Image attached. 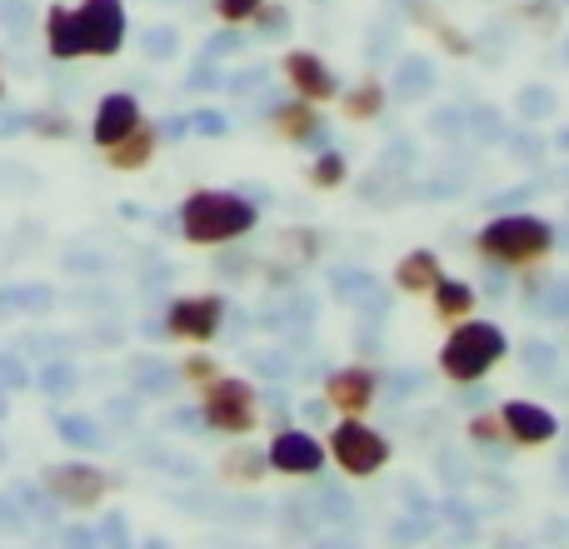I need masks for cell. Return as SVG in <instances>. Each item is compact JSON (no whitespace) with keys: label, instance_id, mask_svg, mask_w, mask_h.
<instances>
[{"label":"cell","instance_id":"33","mask_svg":"<svg viewBox=\"0 0 569 549\" xmlns=\"http://www.w3.org/2000/svg\"><path fill=\"white\" fill-rule=\"evenodd\" d=\"M0 96H6V80H0Z\"/></svg>","mask_w":569,"mask_h":549},{"label":"cell","instance_id":"16","mask_svg":"<svg viewBox=\"0 0 569 549\" xmlns=\"http://www.w3.org/2000/svg\"><path fill=\"white\" fill-rule=\"evenodd\" d=\"M435 280H440V260H435L430 250H410V256L400 260V285L405 290H430Z\"/></svg>","mask_w":569,"mask_h":549},{"label":"cell","instance_id":"5","mask_svg":"<svg viewBox=\"0 0 569 549\" xmlns=\"http://www.w3.org/2000/svg\"><path fill=\"white\" fill-rule=\"evenodd\" d=\"M76 30H80V56H110L126 40V6L120 0H86L76 10Z\"/></svg>","mask_w":569,"mask_h":549},{"label":"cell","instance_id":"9","mask_svg":"<svg viewBox=\"0 0 569 549\" xmlns=\"http://www.w3.org/2000/svg\"><path fill=\"white\" fill-rule=\"evenodd\" d=\"M284 76H290V86L300 90L305 100H330L335 90H340V80L330 76V66H325L320 56H310V50H295V56L284 60Z\"/></svg>","mask_w":569,"mask_h":549},{"label":"cell","instance_id":"20","mask_svg":"<svg viewBox=\"0 0 569 549\" xmlns=\"http://www.w3.org/2000/svg\"><path fill=\"white\" fill-rule=\"evenodd\" d=\"M435 86V70L425 60H405V76H400V90L405 96H420V90Z\"/></svg>","mask_w":569,"mask_h":549},{"label":"cell","instance_id":"32","mask_svg":"<svg viewBox=\"0 0 569 549\" xmlns=\"http://www.w3.org/2000/svg\"><path fill=\"white\" fill-rule=\"evenodd\" d=\"M565 150H569V130H565Z\"/></svg>","mask_w":569,"mask_h":549},{"label":"cell","instance_id":"4","mask_svg":"<svg viewBox=\"0 0 569 549\" xmlns=\"http://www.w3.org/2000/svg\"><path fill=\"white\" fill-rule=\"evenodd\" d=\"M200 420L210 425V430H226V435H246L250 425H256V385L246 380H210V395H206V410H200Z\"/></svg>","mask_w":569,"mask_h":549},{"label":"cell","instance_id":"21","mask_svg":"<svg viewBox=\"0 0 569 549\" xmlns=\"http://www.w3.org/2000/svg\"><path fill=\"white\" fill-rule=\"evenodd\" d=\"M226 465H230L226 475H236V480H256V475L266 470V455H260V450H240V455H230Z\"/></svg>","mask_w":569,"mask_h":549},{"label":"cell","instance_id":"6","mask_svg":"<svg viewBox=\"0 0 569 549\" xmlns=\"http://www.w3.org/2000/svg\"><path fill=\"white\" fill-rule=\"evenodd\" d=\"M330 455L340 460V470L350 475H375L385 460H390V445L360 420H345L335 425V440H330Z\"/></svg>","mask_w":569,"mask_h":549},{"label":"cell","instance_id":"3","mask_svg":"<svg viewBox=\"0 0 569 549\" xmlns=\"http://www.w3.org/2000/svg\"><path fill=\"white\" fill-rule=\"evenodd\" d=\"M505 345H510V340H505L500 325H460V330L450 335V345H445L440 365H445V375H450V380L470 385V380H480L495 360H500Z\"/></svg>","mask_w":569,"mask_h":549},{"label":"cell","instance_id":"15","mask_svg":"<svg viewBox=\"0 0 569 549\" xmlns=\"http://www.w3.org/2000/svg\"><path fill=\"white\" fill-rule=\"evenodd\" d=\"M46 36H50V56H60V60L80 56L76 10H66V6H50V16H46Z\"/></svg>","mask_w":569,"mask_h":549},{"label":"cell","instance_id":"27","mask_svg":"<svg viewBox=\"0 0 569 549\" xmlns=\"http://www.w3.org/2000/svg\"><path fill=\"white\" fill-rule=\"evenodd\" d=\"M550 110V90H525V116H545Z\"/></svg>","mask_w":569,"mask_h":549},{"label":"cell","instance_id":"25","mask_svg":"<svg viewBox=\"0 0 569 549\" xmlns=\"http://www.w3.org/2000/svg\"><path fill=\"white\" fill-rule=\"evenodd\" d=\"M525 365H530V370H550V365H555V350H550V345L535 340L530 350H525Z\"/></svg>","mask_w":569,"mask_h":549},{"label":"cell","instance_id":"12","mask_svg":"<svg viewBox=\"0 0 569 549\" xmlns=\"http://www.w3.org/2000/svg\"><path fill=\"white\" fill-rule=\"evenodd\" d=\"M140 126V106L136 96H106L96 110V146H116L126 130Z\"/></svg>","mask_w":569,"mask_h":549},{"label":"cell","instance_id":"22","mask_svg":"<svg viewBox=\"0 0 569 549\" xmlns=\"http://www.w3.org/2000/svg\"><path fill=\"white\" fill-rule=\"evenodd\" d=\"M335 180H345V160L335 156H320V166H315V186H335Z\"/></svg>","mask_w":569,"mask_h":549},{"label":"cell","instance_id":"26","mask_svg":"<svg viewBox=\"0 0 569 549\" xmlns=\"http://www.w3.org/2000/svg\"><path fill=\"white\" fill-rule=\"evenodd\" d=\"M240 46V36L236 30H226V36H210V46H206V56H230V50Z\"/></svg>","mask_w":569,"mask_h":549},{"label":"cell","instance_id":"1","mask_svg":"<svg viewBox=\"0 0 569 549\" xmlns=\"http://www.w3.org/2000/svg\"><path fill=\"white\" fill-rule=\"evenodd\" d=\"M250 226H256V206L240 196H220V190H200L180 210V230L196 246H226V240L246 236Z\"/></svg>","mask_w":569,"mask_h":549},{"label":"cell","instance_id":"14","mask_svg":"<svg viewBox=\"0 0 569 549\" xmlns=\"http://www.w3.org/2000/svg\"><path fill=\"white\" fill-rule=\"evenodd\" d=\"M150 156H156V130H150V126L126 130L116 146H106V160H110L116 170H140Z\"/></svg>","mask_w":569,"mask_h":549},{"label":"cell","instance_id":"29","mask_svg":"<svg viewBox=\"0 0 569 549\" xmlns=\"http://www.w3.org/2000/svg\"><path fill=\"white\" fill-rule=\"evenodd\" d=\"M260 10H266V6H260ZM266 36H284V10L280 6L266 10Z\"/></svg>","mask_w":569,"mask_h":549},{"label":"cell","instance_id":"2","mask_svg":"<svg viewBox=\"0 0 569 549\" xmlns=\"http://www.w3.org/2000/svg\"><path fill=\"white\" fill-rule=\"evenodd\" d=\"M550 246H555V230L540 216H500L480 230V256L505 260V266H525V260L545 256Z\"/></svg>","mask_w":569,"mask_h":549},{"label":"cell","instance_id":"17","mask_svg":"<svg viewBox=\"0 0 569 549\" xmlns=\"http://www.w3.org/2000/svg\"><path fill=\"white\" fill-rule=\"evenodd\" d=\"M435 300H440L445 320H460V315L475 305V290L465 280H435Z\"/></svg>","mask_w":569,"mask_h":549},{"label":"cell","instance_id":"23","mask_svg":"<svg viewBox=\"0 0 569 549\" xmlns=\"http://www.w3.org/2000/svg\"><path fill=\"white\" fill-rule=\"evenodd\" d=\"M216 6H220V16L226 20H250V16H260L266 0H216Z\"/></svg>","mask_w":569,"mask_h":549},{"label":"cell","instance_id":"11","mask_svg":"<svg viewBox=\"0 0 569 549\" xmlns=\"http://www.w3.org/2000/svg\"><path fill=\"white\" fill-rule=\"evenodd\" d=\"M500 420H505V430L525 445H545V440H555V430H560V420H555L550 410H540V405H530V400H510Z\"/></svg>","mask_w":569,"mask_h":549},{"label":"cell","instance_id":"19","mask_svg":"<svg viewBox=\"0 0 569 549\" xmlns=\"http://www.w3.org/2000/svg\"><path fill=\"white\" fill-rule=\"evenodd\" d=\"M385 106V90H380V80H365V86L360 90H355V96H350V116H375V110H380Z\"/></svg>","mask_w":569,"mask_h":549},{"label":"cell","instance_id":"18","mask_svg":"<svg viewBox=\"0 0 569 549\" xmlns=\"http://www.w3.org/2000/svg\"><path fill=\"white\" fill-rule=\"evenodd\" d=\"M276 120H280V130L290 140H320V120H315V110L310 106H284V110H276Z\"/></svg>","mask_w":569,"mask_h":549},{"label":"cell","instance_id":"24","mask_svg":"<svg viewBox=\"0 0 569 549\" xmlns=\"http://www.w3.org/2000/svg\"><path fill=\"white\" fill-rule=\"evenodd\" d=\"M60 435H66L70 445H96L100 430H90V420H60Z\"/></svg>","mask_w":569,"mask_h":549},{"label":"cell","instance_id":"13","mask_svg":"<svg viewBox=\"0 0 569 549\" xmlns=\"http://www.w3.org/2000/svg\"><path fill=\"white\" fill-rule=\"evenodd\" d=\"M325 395H330V405H340L345 415H360L365 405L375 400V375L370 370H340V375H330Z\"/></svg>","mask_w":569,"mask_h":549},{"label":"cell","instance_id":"8","mask_svg":"<svg viewBox=\"0 0 569 549\" xmlns=\"http://www.w3.org/2000/svg\"><path fill=\"white\" fill-rule=\"evenodd\" d=\"M226 320V305L216 295H200V300H176L170 305V330L186 335V340H210Z\"/></svg>","mask_w":569,"mask_h":549},{"label":"cell","instance_id":"28","mask_svg":"<svg viewBox=\"0 0 569 549\" xmlns=\"http://www.w3.org/2000/svg\"><path fill=\"white\" fill-rule=\"evenodd\" d=\"M475 440H500V435H505V420H475Z\"/></svg>","mask_w":569,"mask_h":549},{"label":"cell","instance_id":"10","mask_svg":"<svg viewBox=\"0 0 569 549\" xmlns=\"http://www.w3.org/2000/svg\"><path fill=\"white\" fill-rule=\"evenodd\" d=\"M270 465L284 475H320V465H325V450L310 440V435H300V430H284L276 445H270Z\"/></svg>","mask_w":569,"mask_h":549},{"label":"cell","instance_id":"30","mask_svg":"<svg viewBox=\"0 0 569 549\" xmlns=\"http://www.w3.org/2000/svg\"><path fill=\"white\" fill-rule=\"evenodd\" d=\"M186 375L190 380H216V365L210 360H186Z\"/></svg>","mask_w":569,"mask_h":549},{"label":"cell","instance_id":"7","mask_svg":"<svg viewBox=\"0 0 569 549\" xmlns=\"http://www.w3.org/2000/svg\"><path fill=\"white\" fill-rule=\"evenodd\" d=\"M46 490L60 495L66 505H76V510H90V505L106 495V475L90 470V465H56V470L46 475Z\"/></svg>","mask_w":569,"mask_h":549},{"label":"cell","instance_id":"31","mask_svg":"<svg viewBox=\"0 0 569 549\" xmlns=\"http://www.w3.org/2000/svg\"><path fill=\"white\" fill-rule=\"evenodd\" d=\"M196 126H200V130H206V136H220V130H226V120H220V116H200V120H196Z\"/></svg>","mask_w":569,"mask_h":549}]
</instances>
